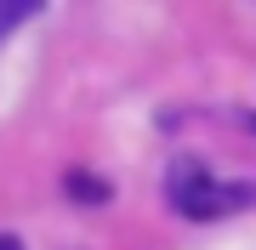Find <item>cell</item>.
I'll use <instances>...</instances> for the list:
<instances>
[{
    "label": "cell",
    "instance_id": "3957f363",
    "mask_svg": "<svg viewBox=\"0 0 256 250\" xmlns=\"http://www.w3.org/2000/svg\"><path fill=\"white\" fill-rule=\"evenodd\" d=\"M28 11H34V0H0V34H12Z\"/></svg>",
    "mask_w": 256,
    "mask_h": 250
},
{
    "label": "cell",
    "instance_id": "7a4b0ae2",
    "mask_svg": "<svg viewBox=\"0 0 256 250\" xmlns=\"http://www.w3.org/2000/svg\"><path fill=\"white\" fill-rule=\"evenodd\" d=\"M68 194H74V199H92V205H102V199H108V188H102L97 176H80V171H74V176H68Z\"/></svg>",
    "mask_w": 256,
    "mask_h": 250
},
{
    "label": "cell",
    "instance_id": "6da1fadb",
    "mask_svg": "<svg viewBox=\"0 0 256 250\" xmlns=\"http://www.w3.org/2000/svg\"><path fill=\"white\" fill-rule=\"evenodd\" d=\"M165 194H171V205L182 216H194V222H205V216H228L239 211L256 188H234V182H216L200 159H176L171 176H165Z\"/></svg>",
    "mask_w": 256,
    "mask_h": 250
},
{
    "label": "cell",
    "instance_id": "277c9868",
    "mask_svg": "<svg viewBox=\"0 0 256 250\" xmlns=\"http://www.w3.org/2000/svg\"><path fill=\"white\" fill-rule=\"evenodd\" d=\"M0 250H23V245H18V239H0Z\"/></svg>",
    "mask_w": 256,
    "mask_h": 250
}]
</instances>
